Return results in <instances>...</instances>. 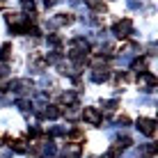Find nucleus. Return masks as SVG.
<instances>
[{
	"label": "nucleus",
	"instance_id": "f257e3e1",
	"mask_svg": "<svg viewBox=\"0 0 158 158\" xmlns=\"http://www.w3.org/2000/svg\"><path fill=\"white\" fill-rule=\"evenodd\" d=\"M112 35H117L119 39H126L128 35H133V21H131V19L117 21V23L112 25Z\"/></svg>",
	"mask_w": 158,
	"mask_h": 158
},
{
	"label": "nucleus",
	"instance_id": "f03ea898",
	"mask_svg": "<svg viewBox=\"0 0 158 158\" xmlns=\"http://www.w3.org/2000/svg\"><path fill=\"white\" fill-rule=\"evenodd\" d=\"M32 87H35V85H32V80H28V78H19V80H12L9 89L19 92V94H30Z\"/></svg>",
	"mask_w": 158,
	"mask_h": 158
},
{
	"label": "nucleus",
	"instance_id": "7ed1b4c3",
	"mask_svg": "<svg viewBox=\"0 0 158 158\" xmlns=\"http://www.w3.org/2000/svg\"><path fill=\"white\" fill-rule=\"evenodd\" d=\"M138 131L144 135H154V119L149 117H140L138 119Z\"/></svg>",
	"mask_w": 158,
	"mask_h": 158
},
{
	"label": "nucleus",
	"instance_id": "20e7f679",
	"mask_svg": "<svg viewBox=\"0 0 158 158\" xmlns=\"http://www.w3.org/2000/svg\"><path fill=\"white\" fill-rule=\"evenodd\" d=\"M83 119L85 122H89V124H101V115H99V110H94V108H85L83 110Z\"/></svg>",
	"mask_w": 158,
	"mask_h": 158
},
{
	"label": "nucleus",
	"instance_id": "39448f33",
	"mask_svg": "<svg viewBox=\"0 0 158 158\" xmlns=\"http://www.w3.org/2000/svg\"><path fill=\"white\" fill-rule=\"evenodd\" d=\"M60 115H62V110H60L57 106H48L44 112H39V117H48V119H57Z\"/></svg>",
	"mask_w": 158,
	"mask_h": 158
},
{
	"label": "nucleus",
	"instance_id": "423d86ee",
	"mask_svg": "<svg viewBox=\"0 0 158 158\" xmlns=\"http://www.w3.org/2000/svg\"><path fill=\"white\" fill-rule=\"evenodd\" d=\"M108 69H94V73H92V80H94V83H106L108 80Z\"/></svg>",
	"mask_w": 158,
	"mask_h": 158
},
{
	"label": "nucleus",
	"instance_id": "0eeeda50",
	"mask_svg": "<svg viewBox=\"0 0 158 158\" xmlns=\"http://www.w3.org/2000/svg\"><path fill=\"white\" fill-rule=\"evenodd\" d=\"M53 23L55 25H69V23H73V16L71 14H57Z\"/></svg>",
	"mask_w": 158,
	"mask_h": 158
},
{
	"label": "nucleus",
	"instance_id": "6e6552de",
	"mask_svg": "<svg viewBox=\"0 0 158 158\" xmlns=\"http://www.w3.org/2000/svg\"><path fill=\"white\" fill-rule=\"evenodd\" d=\"M78 154H80V144L71 142V144H67V147H64V156L73 158V156H78Z\"/></svg>",
	"mask_w": 158,
	"mask_h": 158
},
{
	"label": "nucleus",
	"instance_id": "1a4fd4ad",
	"mask_svg": "<svg viewBox=\"0 0 158 158\" xmlns=\"http://www.w3.org/2000/svg\"><path fill=\"white\" fill-rule=\"evenodd\" d=\"M9 55H12V44H5L2 48H0V60H9Z\"/></svg>",
	"mask_w": 158,
	"mask_h": 158
},
{
	"label": "nucleus",
	"instance_id": "9d476101",
	"mask_svg": "<svg viewBox=\"0 0 158 158\" xmlns=\"http://www.w3.org/2000/svg\"><path fill=\"white\" fill-rule=\"evenodd\" d=\"M14 151H16V154H23V151H25V142H23V140H16V142H14Z\"/></svg>",
	"mask_w": 158,
	"mask_h": 158
},
{
	"label": "nucleus",
	"instance_id": "9b49d317",
	"mask_svg": "<svg viewBox=\"0 0 158 158\" xmlns=\"http://www.w3.org/2000/svg\"><path fill=\"white\" fill-rule=\"evenodd\" d=\"M21 5H23L25 12H32V9H35V0H21Z\"/></svg>",
	"mask_w": 158,
	"mask_h": 158
},
{
	"label": "nucleus",
	"instance_id": "f8f14e48",
	"mask_svg": "<svg viewBox=\"0 0 158 158\" xmlns=\"http://www.w3.org/2000/svg\"><path fill=\"white\" fill-rule=\"evenodd\" d=\"M48 44H51V46H60V44H62V39H60L57 35H48Z\"/></svg>",
	"mask_w": 158,
	"mask_h": 158
},
{
	"label": "nucleus",
	"instance_id": "ddd939ff",
	"mask_svg": "<svg viewBox=\"0 0 158 158\" xmlns=\"http://www.w3.org/2000/svg\"><path fill=\"white\" fill-rule=\"evenodd\" d=\"M103 106H106V110H108V112H112V110H115V108L119 106V103H117L115 99H112V101H106V103H103Z\"/></svg>",
	"mask_w": 158,
	"mask_h": 158
},
{
	"label": "nucleus",
	"instance_id": "4468645a",
	"mask_svg": "<svg viewBox=\"0 0 158 158\" xmlns=\"http://www.w3.org/2000/svg\"><path fill=\"white\" fill-rule=\"evenodd\" d=\"M19 108H21V110H32V103L25 101V99H21V101H19Z\"/></svg>",
	"mask_w": 158,
	"mask_h": 158
},
{
	"label": "nucleus",
	"instance_id": "2eb2a0df",
	"mask_svg": "<svg viewBox=\"0 0 158 158\" xmlns=\"http://www.w3.org/2000/svg\"><path fill=\"white\" fill-rule=\"evenodd\" d=\"M117 124H119V126H122V124H124V126H128V124H131V119H128L126 115H122V117L117 119Z\"/></svg>",
	"mask_w": 158,
	"mask_h": 158
},
{
	"label": "nucleus",
	"instance_id": "dca6fc26",
	"mask_svg": "<svg viewBox=\"0 0 158 158\" xmlns=\"http://www.w3.org/2000/svg\"><path fill=\"white\" fill-rule=\"evenodd\" d=\"M80 135H83V131H80V128H73L71 131V138H80Z\"/></svg>",
	"mask_w": 158,
	"mask_h": 158
},
{
	"label": "nucleus",
	"instance_id": "f3484780",
	"mask_svg": "<svg viewBox=\"0 0 158 158\" xmlns=\"http://www.w3.org/2000/svg\"><path fill=\"white\" fill-rule=\"evenodd\" d=\"M55 2H57V0H44V5H46V7H53Z\"/></svg>",
	"mask_w": 158,
	"mask_h": 158
}]
</instances>
